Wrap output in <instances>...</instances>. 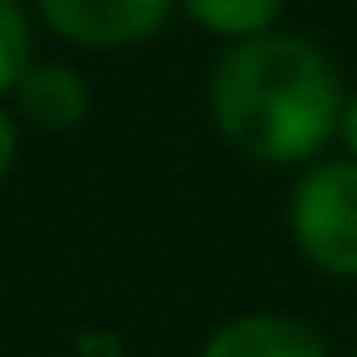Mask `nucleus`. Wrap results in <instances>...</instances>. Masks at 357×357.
Returning <instances> with one entry per match:
<instances>
[{"mask_svg":"<svg viewBox=\"0 0 357 357\" xmlns=\"http://www.w3.org/2000/svg\"><path fill=\"white\" fill-rule=\"evenodd\" d=\"M342 79L333 59L289 30H269L245 45H225L211 69L206 108L215 132L250 162L308 167L337 137Z\"/></svg>","mask_w":357,"mask_h":357,"instance_id":"nucleus-1","label":"nucleus"},{"mask_svg":"<svg viewBox=\"0 0 357 357\" xmlns=\"http://www.w3.org/2000/svg\"><path fill=\"white\" fill-rule=\"evenodd\" d=\"M289 235L298 255L333 279H357V162L318 157L289 191Z\"/></svg>","mask_w":357,"mask_h":357,"instance_id":"nucleus-2","label":"nucleus"},{"mask_svg":"<svg viewBox=\"0 0 357 357\" xmlns=\"http://www.w3.org/2000/svg\"><path fill=\"white\" fill-rule=\"evenodd\" d=\"M35 10L74 50H137L167 30L176 0H35Z\"/></svg>","mask_w":357,"mask_h":357,"instance_id":"nucleus-3","label":"nucleus"},{"mask_svg":"<svg viewBox=\"0 0 357 357\" xmlns=\"http://www.w3.org/2000/svg\"><path fill=\"white\" fill-rule=\"evenodd\" d=\"M201 357H328V342L294 313H240L206 337Z\"/></svg>","mask_w":357,"mask_h":357,"instance_id":"nucleus-4","label":"nucleus"},{"mask_svg":"<svg viewBox=\"0 0 357 357\" xmlns=\"http://www.w3.org/2000/svg\"><path fill=\"white\" fill-rule=\"evenodd\" d=\"M15 108L30 128L40 132H74L89 108H93V93H89V79L69 64H30L25 79L15 84Z\"/></svg>","mask_w":357,"mask_h":357,"instance_id":"nucleus-5","label":"nucleus"},{"mask_svg":"<svg viewBox=\"0 0 357 357\" xmlns=\"http://www.w3.org/2000/svg\"><path fill=\"white\" fill-rule=\"evenodd\" d=\"M284 6L289 0H176V10L196 30H206L211 40H225V45H245V40L279 30Z\"/></svg>","mask_w":357,"mask_h":357,"instance_id":"nucleus-6","label":"nucleus"},{"mask_svg":"<svg viewBox=\"0 0 357 357\" xmlns=\"http://www.w3.org/2000/svg\"><path fill=\"white\" fill-rule=\"evenodd\" d=\"M35 64V30L25 0H0V98H10Z\"/></svg>","mask_w":357,"mask_h":357,"instance_id":"nucleus-7","label":"nucleus"},{"mask_svg":"<svg viewBox=\"0 0 357 357\" xmlns=\"http://www.w3.org/2000/svg\"><path fill=\"white\" fill-rule=\"evenodd\" d=\"M15 162H20V118L10 108H0V186L10 181Z\"/></svg>","mask_w":357,"mask_h":357,"instance_id":"nucleus-8","label":"nucleus"},{"mask_svg":"<svg viewBox=\"0 0 357 357\" xmlns=\"http://www.w3.org/2000/svg\"><path fill=\"white\" fill-rule=\"evenodd\" d=\"M79 357H128L118 333H84L79 337Z\"/></svg>","mask_w":357,"mask_h":357,"instance_id":"nucleus-9","label":"nucleus"},{"mask_svg":"<svg viewBox=\"0 0 357 357\" xmlns=\"http://www.w3.org/2000/svg\"><path fill=\"white\" fill-rule=\"evenodd\" d=\"M337 137H342L347 157L357 162V93H347V103H342V123H337Z\"/></svg>","mask_w":357,"mask_h":357,"instance_id":"nucleus-10","label":"nucleus"},{"mask_svg":"<svg viewBox=\"0 0 357 357\" xmlns=\"http://www.w3.org/2000/svg\"><path fill=\"white\" fill-rule=\"evenodd\" d=\"M347 357H357V347H352V352H347Z\"/></svg>","mask_w":357,"mask_h":357,"instance_id":"nucleus-11","label":"nucleus"}]
</instances>
